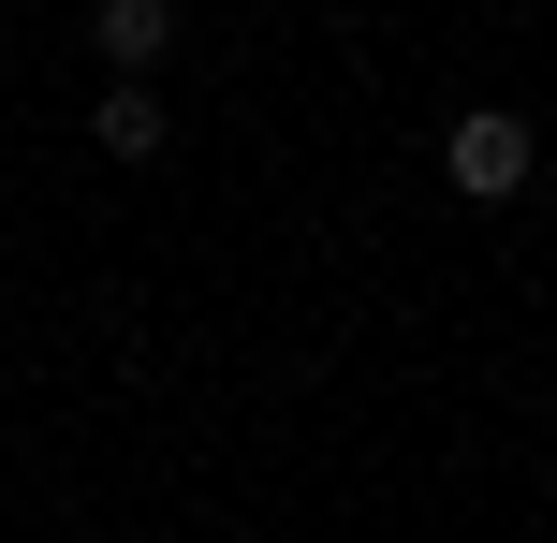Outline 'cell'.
Here are the masks:
<instances>
[{
  "label": "cell",
  "instance_id": "3957f363",
  "mask_svg": "<svg viewBox=\"0 0 557 543\" xmlns=\"http://www.w3.org/2000/svg\"><path fill=\"white\" fill-rule=\"evenodd\" d=\"M88 133H103V147H117V162H147V147H162V103H147V88H133V74H117V88H103V118H88Z\"/></svg>",
  "mask_w": 557,
  "mask_h": 543
},
{
  "label": "cell",
  "instance_id": "7a4b0ae2",
  "mask_svg": "<svg viewBox=\"0 0 557 543\" xmlns=\"http://www.w3.org/2000/svg\"><path fill=\"white\" fill-rule=\"evenodd\" d=\"M88 45H103V74H147L176 45V0H88Z\"/></svg>",
  "mask_w": 557,
  "mask_h": 543
},
{
  "label": "cell",
  "instance_id": "6da1fadb",
  "mask_svg": "<svg viewBox=\"0 0 557 543\" xmlns=\"http://www.w3.org/2000/svg\"><path fill=\"white\" fill-rule=\"evenodd\" d=\"M441 162H455V192H470V206L529 192V118H499V103H484V118H455V147H441Z\"/></svg>",
  "mask_w": 557,
  "mask_h": 543
}]
</instances>
